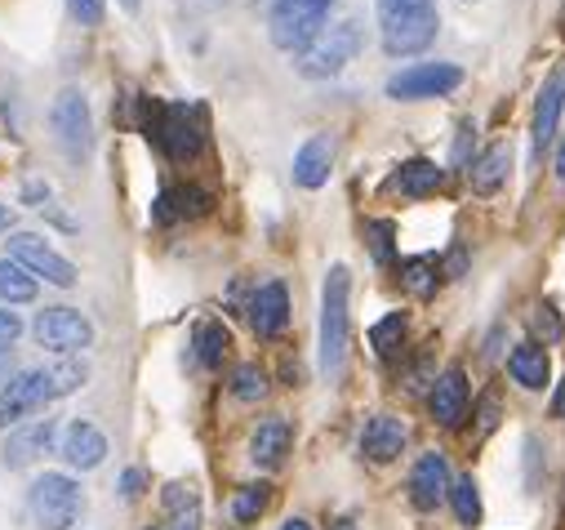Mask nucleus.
Wrapping results in <instances>:
<instances>
[{"mask_svg":"<svg viewBox=\"0 0 565 530\" xmlns=\"http://www.w3.org/2000/svg\"><path fill=\"white\" fill-rule=\"evenodd\" d=\"M85 374H89L85 361H54V365H36V370L6 379V388H0V428H10L23 415H36L50 402H58V396L76 392Z\"/></svg>","mask_w":565,"mask_h":530,"instance_id":"1","label":"nucleus"},{"mask_svg":"<svg viewBox=\"0 0 565 530\" xmlns=\"http://www.w3.org/2000/svg\"><path fill=\"white\" fill-rule=\"evenodd\" d=\"M437 28H441L437 0H379V36H383V54L392 59L423 54L437 41Z\"/></svg>","mask_w":565,"mask_h":530,"instance_id":"2","label":"nucleus"},{"mask_svg":"<svg viewBox=\"0 0 565 530\" xmlns=\"http://www.w3.org/2000/svg\"><path fill=\"white\" fill-rule=\"evenodd\" d=\"M348 295H352V273L343 263H334L321 286V374L330 383H339L348 370V335H352Z\"/></svg>","mask_w":565,"mask_h":530,"instance_id":"3","label":"nucleus"},{"mask_svg":"<svg viewBox=\"0 0 565 530\" xmlns=\"http://www.w3.org/2000/svg\"><path fill=\"white\" fill-rule=\"evenodd\" d=\"M143 103V129L148 139L170 161H192L205 148V120L188 103H161V98H138Z\"/></svg>","mask_w":565,"mask_h":530,"instance_id":"4","label":"nucleus"},{"mask_svg":"<svg viewBox=\"0 0 565 530\" xmlns=\"http://www.w3.org/2000/svg\"><path fill=\"white\" fill-rule=\"evenodd\" d=\"M267 36L276 50H308L321 32H326V19H330V6L334 0H267Z\"/></svg>","mask_w":565,"mask_h":530,"instance_id":"5","label":"nucleus"},{"mask_svg":"<svg viewBox=\"0 0 565 530\" xmlns=\"http://www.w3.org/2000/svg\"><path fill=\"white\" fill-rule=\"evenodd\" d=\"M361 41H365L361 23H356V19H339V23H330L308 50L295 54V67H299V76H312V81L339 76V72L361 54Z\"/></svg>","mask_w":565,"mask_h":530,"instance_id":"6","label":"nucleus"},{"mask_svg":"<svg viewBox=\"0 0 565 530\" xmlns=\"http://www.w3.org/2000/svg\"><path fill=\"white\" fill-rule=\"evenodd\" d=\"M28 504H32V517H36L41 530H72L76 517H81V508H85L81 486H76L67 473H45V477L32 486Z\"/></svg>","mask_w":565,"mask_h":530,"instance_id":"7","label":"nucleus"},{"mask_svg":"<svg viewBox=\"0 0 565 530\" xmlns=\"http://www.w3.org/2000/svg\"><path fill=\"white\" fill-rule=\"evenodd\" d=\"M459 85H463V67H455V63H414L387 81V98L418 103V98H441Z\"/></svg>","mask_w":565,"mask_h":530,"instance_id":"8","label":"nucleus"},{"mask_svg":"<svg viewBox=\"0 0 565 530\" xmlns=\"http://www.w3.org/2000/svg\"><path fill=\"white\" fill-rule=\"evenodd\" d=\"M50 125H54V139L67 157H85L94 148V116L81 89H63L50 107Z\"/></svg>","mask_w":565,"mask_h":530,"instance_id":"9","label":"nucleus"},{"mask_svg":"<svg viewBox=\"0 0 565 530\" xmlns=\"http://www.w3.org/2000/svg\"><path fill=\"white\" fill-rule=\"evenodd\" d=\"M32 335H36L41 348H50L58 357H72V352H81V348L94 343V326L76 308H45V312H36Z\"/></svg>","mask_w":565,"mask_h":530,"instance_id":"10","label":"nucleus"},{"mask_svg":"<svg viewBox=\"0 0 565 530\" xmlns=\"http://www.w3.org/2000/svg\"><path fill=\"white\" fill-rule=\"evenodd\" d=\"M10 258L23 263L32 277H45V282L58 286V290H72V286H76L72 258H63L54 245H45V241L32 236V232H14V236H10Z\"/></svg>","mask_w":565,"mask_h":530,"instance_id":"11","label":"nucleus"},{"mask_svg":"<svg viewBox=\"0 0 565 530\" xmlns=\"http://www.w3.org/2000/svg\"><path fill=\"white\" fill-rule=\"evenodd\" d=\"M450 464H446V455L441 451H428V455H418V464H414V473H409V499H414V508H423V512H433V508H441L446 499H450Z\"/></svg>","mask_w":565,"mask_h":530,"instance_id":"12","label":"nucleus"},{"mask_svg":"<svg viewBox=\"0 0 565 530\" xmlns=\"http://www.w3.org/2000/svg\"><path fill=\"white\" fill-rule=\"evenodd\" d=\"M561 112H565V63H556L534 98V152H543L556 135V125H561Z\"/></svg>","mask_w":565,"mask_h":530,"instance_id":"13","label":"nucleus"},{"mask_svg":"<svg viewBox=\"0 0 565 530\" xmlns=\"http://www.w3.org/2000/svg\"><path fill=\"white\" fill-rule=\"evenodd\" d=\"M468 374L455 365V370H446L437 383H433V396H428V406H433V420L441 424V428H459L463 420H468Z\"/></svg>","mask_w":565,"mask_h":530,"instance_id":"14","label":"nucleus"},{"mask_svg":"<svg viewBox=\"0 0 565 530\" xmlns=\"http://www.w3.org/2000/svg\"><path fill=\"white\" fill-rule=\"evenodd\" d=\"M286 321H290V295H286V286H280V282L258 286L254 299H249V326H254V335L258 339H276L280 330H286Z\"/></svg>","mask_w":565,"mask_h":530,"instance_id":"15","label":"nucleus"},{"mask_svg":"<svg viewBox=\"0 0 565 530\" xmlns=\"http://www.w3.org/2000/svg\"><path fill=\"white\" fill-rule=\"evenodd\" d=\"M330 166H334V135H312L299 152H295V183L317 192L330 183Z\"/></svg>","mask_w":565,"mask_h":530,"instance_id":"16","label":"nucleus"},{"mask_svg":"<svg viewBox=\"0 0 565 530\" xmlns=\"http://www.w3.org/2000/svg\"><path fill=\"white\" fill-rule=\"evenodd\" d=\"M405 442H409V433H405V424L396 415H374L365 424V433H361V455L374 459V464H392L405 451Z\"/></svg>","mask_w":565,"mask_h":530,"instance_id":"17","label":"nucleus"},{"mask_svg":"<svg viewBox=\"0 0 565 530\" xmlns=\"http://www.w3.org/2000/svg\"><path fill=\"white\" fill-rule=\"evenodd\" d=\"M290 442H295L290 420L271 415V420H263V424L254 428V437H249V459H254L258 468H280V464H286V455H290Z\"/></svg>","mask_w":565,"mask_h":530,"instance_id":"18","label":"nucleus"},{"mask_svg":"<svg viewBox=\"0 0 565 530\" xmlns=\"http://www.w3.org/2000/svg\"><path fill=\"white\" fill-rule=\"evenodd\" d=\"M63 459H67L72 468L89 473V468H98V464L107 459V437H103L89 420H76V424H67V433H63Z\"/></svg>","mask_w":565,"mask_h":530,"instance_id":"19","label":"nucleus"},{"mask_svg":"<svg viewBox=\"0 0 565 530\" xmlns=\"http://www.w3.org/2000/svg\"><path fill=\"white\" fill-rule=\"evenodd\" d=\"M54 437H58V424L54 420H36V424L10 433V442H6V468H28L32 459H41L54 446Z\"/></svg>","mask_w":565,"mask_h":530,"instance_id":"20","label":"nucleus"},{"mask_svg":"<svg viewBox=\"0 0 565 530\" xmlns=\"http://www.w3.org/2000/svg\"><path fill=\"white\" fill-rule=\"evenodd\" d=\"M161 504H166V517L157 526H148V530H201L205 512H201V499H196L192 486H183V481L166 486V499Z\"/></svg>","mask_w":565,"mask_h":530,"instance_id":"21","label":"nucleus"},{"mask_svg":"<svg viewBox=\"0 0 565 530\" xmlns=\"http://www.w3.org/2000/svg\"><path fill=\"white\" fill-rule=\"evenodd\" d=\"M508 170H512V148H508V144H494V148H486V152L472 161L468 183H472L477 197H494V192L508 183Z\"/></svg>","mask_w":565,"mask_h":530,"instance_id":"22","label":"nucleus"},{"mask_svg":"<svg viewBox=\"0 0 565 530\" xmlns=\"http://www.w3.org/2000/svg\"><path fill=\"white\" fill-rule=\"evenodd\" d=\"M508 374H512L521 388H530V392L547 388V379H552V365H547V352H543V343H516V348H512V357H508Z\"/></svg>","mask_w":565,"mask_h":530,"instance_id":"23","label":"nucleus"},{"mask_svg":"<svg viewBox=\"0 0 565 530\" xmlns=\"http://www.w3.org/2000/svg\"><path fill=\"white\" fill-rule=\"evenodd\" d=\"M441 183H446V170L437 161H423V157H414L396 170V192L401 197H433Z\"/></svg>","mask_w":565,"mask_h":530,"instance_id":"24","label":"nucleus"},{"mask_svg":"<svg viewBox=\"0 0 565 530\" xmlns=\"http://www.w3.org/2000/svg\"><path fill=\"white\" fill-rule=\"evenodd\" d=\"M210 210V192L205 188H174L157 197V219L174 223V219H201Z\"/></svg>","mask_w":565,"mask_h":530,"instance_id":"25","label":"nucleus"},{"mask_svg":"<svg viewBox=\"0 0 565 530\" xmlns=\"http://www.w3.org/2000/svg\"><path fill=\"white\" fill-rule=\"evenodd\" d=\"M401 282H405L409 295L428 299V295H437V286H441V263H437L433 254H414V258L401 263Z\"/></svg>","mask_w":565,"mask_h":530,"instance_id":"26","label":"nucleus"},{"mask_svg":"<svg viewBox=\"0 0 565 530\" xmlns=\"http://www.w3.org/2000/svg\"><path fill=\"white\" fill-rule=\"evenodd\" d=\"M192 348H196V361L201 365H223V357L232 352V330L223 321H201L196 335H192Z\"/></svg>","mask_w":565,"mask_h":530,"instance_id":"27","label":"nucleus"},{"mask_svg":"<svg viewBox=\"0 0 565 530\" xmlns=\"http://www.w3.org/2000/svg\"><path fill=\"white\" fill-rule=\"evenodd\" d=\"M0 299H6L10 308L36 299V277L23 268V263H14V258H0Z\"/></svg>","mask_w":565,"mask_h":530,"instance_id":"28","label":"nucleus"},{"mask_svg":"<svg viewBox=\"0 0 565 530\" xmlns=\"http://www.w3.org/2000/svg\"><path fill=\"white\" fill-rule=\"evenodd\" d=\"M405 330H409L405 312H387V317H383V321L370 330L374 352H379V357H396V352H401V343H405Z\"/></svg>","mask_w":565,"mask_h":530,"instance_id":"29","label":"nucleus"},{"mask_svg":"<svg viewBox=\"0 0 565 530\" xmlns=\"http://www.w3.org/2000/svg\"><path fill=\"white\" fill-rule=\"evenodd\" d=\"M232 396L236 402H258V396H267V370L254 361H241L232 370Z\"/></svg>","mask_w":565,"mask_h":530,"instance_id":"30","label":"nucleus"},{"mask_svg":"<svg viewBox=\"0 0 565 530\" xmlns=\"http://www.w3.org/2000/svg\"><path fill=\"white\" fill-rule=\"evenodd\" d=\"M450 504H455V517L463 526H481V495H477V481L472 477H459L450 486Z\"/></svg>","mask_w":565,"mask_h":530,"instance_id":"31","label":"nucleus"},{"mask_svg":"<svg viewBox=\"0 0 565 530\" xmlns=\"http://www.w3.org/2000/svg\"><path fill=\"white\" fill-rule=\"evenodd\" d=\"M365 241H370V254L379 263H392L396 258V227L387 219H370L365 223Z\"/></svg>","mask_w":565,"mask_h":530,"instance_id":"32","label":"nucleus"},{"mask_svg":"<svg viewBox=\"0 0 565 530\" xmlns=\"http://www.w3.org/2000/svg\"><path fill=\"white\" fill-rule=\"evenodd\" d=\"M267 486H245V490H236V499H232V517L236 521H258L263 512H267Z\"/></svg>","mask_w":565,"mask_h":530,"instance_id":"33","label":"nucleus"},{"mask_svg":"<svg viewBox=\"0 0 565 530\" xmlns=\"http://www.w3.org/2000/svg\"><path fill=\"white\" fill-rule=\"evenodd\" d=\"M530 326H534V335H543V343H556V339L565 335V326H561V317L552 312V304H539L534 317H530Z\"/></svg>","mask_w":565,"mask_h":530,"instance_id":"34","label":"nucleus"},{"mask_svg":"<svg viewBox=\"0 0 565 530\" xmlns=\"http://www.w3.org/2000/svg\"><path fill=\"white\" fill-rule=\"evenodd\" d=\"M67 10H72V19L81 28H98L103 14H107V0H67Z\"/></svg>","mask_w":565,"mask_h":530,"instance_id":"35","label":"nucleus"},{"mask_svg":"<svg viewBox=\"0 0 565 530\" xmlns=\"http://www.w3.org/2000/svg\"><path fill=\"white\" fill-rule=\"evenodd\" d=\"M19 335H23V317L14 308H6V312H0V352H10Z\"/></svg>","mask_w":565,"mask_h":530,"instance_id":"36","label":"nucleus"},{"mask_svg":"<svg viewBox=\"0 0 565 530\" xmlns=\"http://www.w3.org/2000/svg\"><path fill=\"white\" fill-rule=\"evenodd\" d=\"M143 486H148V477L138 473V468H129V473L120 477V495H125V499H138V495H143Z\"/></svg>","mask_w":565,"mask_h":530,"instance_id":"37","label":"nucleus"},{"mask_svg":"<svg viewBox=\"0 0 565 530\" xmlns=\"http://www.w3.org/2000/svg\"><path fill=\"white\" fill-rule=\"evenodd\" d=\"M468 144H472V120H463V125H459V139H455V166H463V161H468Z\"/></svg>","mask_w":565,"mask_h":530,"instance_id":"38","label":"nucleus"},{"mask_svg":"<svg viewBox=\"0 0 565 530\" xmlns=\"http://www.w3.org/2000/svg\"><path fill=\"white\" fill-rule=\"evenodd\" d=\"M499 424V402H494V396H486V402H481V433H490Z\"/></svg>","mask_w":565,"mask_h":530,"instance_id":"39","label":"nucleus"},{"mask_svg":"<svg viewBox=\"0 0 565 530\" xmlns=\"http://www.w3.org/2000/svg\"><path fill=\"white\" fill-rule=\"evenodd\" d=\"M552 415L556 420H565V379L556 383V392H552Z\"/></svg>","mask_w":565,"mask_h":530,"instance_id":"40","label":"nucleus"},{"mask_svg":"<svg viewBox=\"0 0 565 530\" xmlns=\"http://www.w3.org/2000/svg\"><path fill=\"white\" fill-rule=\"evenodd\" d=\"M23 197H28V201H45V197H50V188H45V183H28V188H23Z\"/></svg>","mask_w":565,"mask_h":530,"instance_id":"41","label":"nucleus"},{"mask_svg":"<svg viewBox=\"0 0 565 530\" xmlns=\"http://www.w3.org/2000/svg\"><path fill=\"white\" fill-rule=\"evenodd\" d=\"M556 179H565V135H561V152H556Z\"/></svg>","mask_w":565,"mask_h":530,"instance_id":"42","label":"nucleus"},{"mask_svg":"<svg viewBox=\"0 0 565 530\" xmlns=\"http://www.w3.org/2000/svg\"><path fill=\"white\" fill-rule=\"evenodd\" d=\"M10 223H14V210H10V205H0V232H6Z\"/></svg>","mask_w":565,"mask_h":530,"instance_id":"43","label":"nucleus"},{"mask_svg":"<svg viewBox=\"0 0 565 530\" xmlns=\"http://www.w3.org/2000/svg\"><path fill=\"white\" fill-rule=\"evenodd\" d=\"M280 530H312V526H308L303 517H290V521H286V526H280Z\"/></svg>","mask_w":565,"mask_h":530,"instance_id":"44","label":"nucleus"},{"mask_svg":"<svg viewBox=\"0 0 565 530\" xmlns=\"http://www.w3.org/2000/svg\"><path fill=\"white\" fill-rule=\"evenodd\" d=\"M330 530H356V526H352L348 517H339V521H330Z\"/></svg>","mask_w":565,"mask_h":530,"instance_id":"45","label":"nucleus"},{"mask_svg":"<svg viewBox=\"0 0 565 530\" xmlns=\"http://www.w3.org/2000/svg\"><path fill=\"white\" fill-rule=\"evenodd\" d=\"M120 6H125L129 14H138V0H120Z\"/></svg>","mask_w":565,"mask_h":530,"instance_id":"46","label":"nucleus"}]
</instances>
